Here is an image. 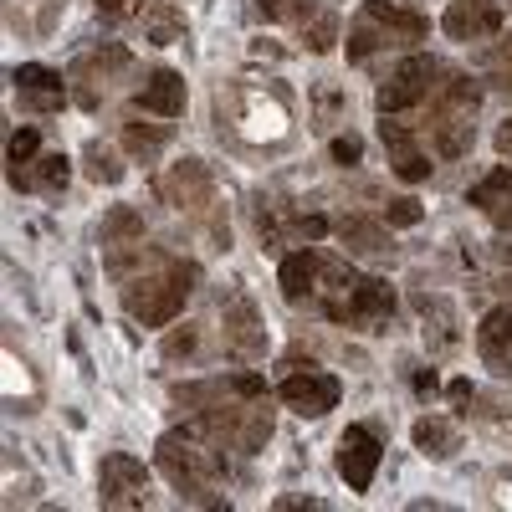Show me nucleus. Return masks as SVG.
Segmentation results:
<instances>
[{
	"label": "nucleus",
	"mask_w": 512,
	"mask_h": 512,
	"mask_svg": "<svg viewBox=\"0 0 512 512\" xmlns=\"http://www.w3.org/2000/svg\"><path fill=\"white\" fill-rule=\"evenodd\" d=\"M128 241H144V216L134 205H113L103 221V246H128Z\"/></svg>",
	"instance_id": "22"
},
{
	"label": "nucleus",
	"mask_w": 512,
	"mask_h": 512,
	"mask_svg": "<svg viewBox=\"0 0 512 512\" xmlns=\"http://www.w3.org/2000/svg\"><path fill=\"white\" fill-rule=\"evenodd\" d=\"M221 318H226V354L236 364H251L267 354V328H262V313L251 308L246 292H226L221 297Z\"/></svg>",
	"instance_id": "8"
},
{
	"label": "nucleus",
	"mask_w": 512,
	"mask_h": 512,
	"mask_svg": "<svg viewBox=\"0 0 512 512\" xmlns=\"http://www.w3.org/2000/svg\"><path fill=\"white\" fill-rule=\"evenodd\" d=\"M333 231H338V241H344V246H354V251H364V256H395V236L384 231L379 221L344 216V221H338Z\"/></svg>",
	"instance_id": "20"
},
{
	"label": "nucleus",
	"mask_w": 512,
	"mask_h": 512,
	"mask_svg": "<svg viewBox=\"0 0 512 512\" xmlns=\"http://www.w3.org/2000/svg\"><path fill=\"white\" fill-rule=\"evenodd\" d=\"M512 190V164H497L492 175H482L472 190H466V205H477V210H492L502 195Z\"/></svg>",
	"instance_id": "23"
},
{
	"label": "nucleus",
	"mask_w": 512,
	"mask_h": 512,
	"mask_svg": "<svg viewBox=\"0 0 512 512\" xmlns=\"http://www.w3.org/2000/svg\"><path fill=\"white\" fill-rule=\"evenodd\" d=\"M154 466L164 472V482L175 487L185 502L195 507H226L221 497V477H226V451L210 446L205 436H195L190 425L185 431H169L154 446Z\"/></svg>",
	"instance_id": "1"
},
{
	"label": "nucleus",
	"mask_w": 512,
	"mask_h": 512,
	"mask_svg": "<svg viewBox=\"0 0 512 512\" xmlns=\"http://www.w3.org/2000/svg\"><path fill=\"white\" fill-rule=\"evenodd\" d=\"M272 507H277V512H292V507H323V502H318V497H277Z\"/></svg>",
	"instance_id": "38"
},
{
	"label": "nucleus",
	"mask_w": 512,
	"mask_h": 512,
	"mask_svg": "<svg viewBox=\"0 0 512 512\" xmlns=\"http://www.w3.org/2000/svg\"><path fill=\"white\" fill-rule=\"evenodd\" d=\"M82 159H88V180H93V185H118V180H123L118 154H108L103 144H88V154H82Z\"/></svg>",
	"instance_id": "26"
},
{
	"label": "nucleus",
	"mask_w": 512,
	"mask_h": 512,
	"mask_svg": "<svg viewBox=\"0 0 512 512\" xmlns=\"http://www.w3.org/2000/svg\"><path fill=\"white\" fill-rule=\"evenodd\" d=\"M487 216H492V226H497V231H512V190H507V195H502V200L487 210Z\"/></svg>",
	"instance_id": "35"
},
{
	"label": "nucleus",
	"mask_w": 512,
	"mask_h": 512,
	"mask_svg": "<svg viewBox=\"0 0 512 512\" xmlns=\"http://www.w3.org/2000/svg\"><path fill=\"white\" fill-rule=\"evenodd\" d=\"M318 272H323V256H318L313 246L282 256V267H277V287H282L287 303H303L308 292H318Z\"/></svg>",
	"instance_id": "17"
},
{
	"label": "nucleus",
	"mask_w": 512,
	"mask_h": 512,
	"mask_svg": "<svg viewBox=\"0 0 512 512\" xmlns=\"http://www.w3.org/2000/svg\"><path fill=\"white\" fill-rule=\"evenodd\" d=\"M477 354L492 374H512V303L492 308L477 323Z\"/></svg>",
	"instance_id": "16"
},
{
	"label": "nucleus",
	"mask_w": 512,
	"mask_h": 512,
	"mask_svg": "<svg viewBox=\"0 0 512 512\" xmlns=\"http://www.w3.org/2000/svg\"><path fill=\"white\" fill-rule=\"evenodd\" d=\"M292 231H297V236H308V241H318V236H328V221H323V216H297Z\"/></svg>",
	"instance_id": "34"
},
{
	"label": "nucleus",
	"mask_w": 512,
	"mask_h": 512,
	"mask_svg": "<svg viewBox=\"0 0 512 512\" xmlns=\"http://www.w3.org/2000/svg\"><path fill=\"white\" fill-rule=\"evenodd\" d=\"M431 36V21L410 6H395V0H364L354 26H349V62H369L374 52H410Z\"/></svg>",
	"instance_id": "3"
},
{
	"label": "nucleus",
	"mask_w": 512,
	"mask_h": 512,
	"mask_svg": "<svg viewBox=\"0 0 512 512\" xmlns=\"http://www.w3.org/2000/svg\"><path fill=\"white\" fill-rule=\"evenodd\" d=\"M328 154H333V164H359V159H364V139H359V134H338V139L328 144Z\"/></svg>",
	"instance_id": "32"
},
{
	"label": "nucleus",
	"mask_w": 512,
	"mask_h": 512,
	"mask_svg": "<svg viewBox=\"0 0 512 512\" xmlns=\"http://www.w3.org/2000/svg\"><path fill=\"white\" fill-rule=\"evenodd\" d=\"M256 11L277 26H303L318 16V0H256Z\"/></svg>",
	"instance_id": "24"
},
{
	"label": "nucleus",
	"mask_w": 512,
	"mask_h": 512,
	"mask_svg": "<svg viewBox=\"0 0 512 512\" xmlns=\"http://www.w3.org/2000/svg\"><path fill=\"white\" fill-rule=\"evenodd\" d=\"M185 103H190V88H185V77L169 72V67L149 72V82L134 93V108L139 113H154V118H180Z\"/></svg>",
	"instance_id": "14"
},
{
	"label": "nucleus",
	"mask_w": 512,
	"mask_h": 512,
	"mask_svg": "<svg viewBox=\"0 0 512 512\" xmlns=\"http://www.w3.org/2000/svg\"><path fill=\"white\" fill-rule=\"evenodd\" d=\"M420 200H410V195H400V200H390L384 205V226H420Z\"/></svg>",
	"instance_id": "31"
},
{
	"label": "nucleus",
	"mask_w": 512,
	"mask_h": 512,
	"mask_svg": "<svg viewBox=\"0 0 512 512\" xmlns=\"http://www.w3.org/2000/svg\"><path fill=\"white\" fill-rule=\"evenodd\" d=\"M446 72H441V62L436 57H425V52H410L390 77H384L379 82V113H405V108H425V98H431L436 93V82H441Z\"/></svg>",
	"instance_id": "6"
},
{
	"label": "nucleus",
	"mask_w": 512,
	"mask_h": 512,
	"mask_svg": "<svg viewBox=\"0 0 512 512\" xmlns=\"http://www.w3.org/2000/svg\"><path fill=\"white\" fill-rule=\"evenodd\" d=\"M200 282V267L185 256H154L149 267H139L134 277H123V313L144 323V328H164L175 323L190 303V292Z\"/></svg>",
	"instance_id": "2"
},
{
	"label": "nucleus",
	"mask_w": 512,
	"mask_h": 512,
	"mask_svg": "<svg viewBox=\"0 0 512 512\" xmlns=\"http://www.w3.org/2000/svg\"><path fill=\"white\" fill-rule=\"evenodd\" d=\"M487 72H492V82L512 98V36H502L497 47H492V62H487Z\"/></svg>",
	"instance_id": "30"
},
{
	"label": "nucleus",
	"mask_w": 512,
	"mask_h": 512,
	"mask_svg": "<svg viewBox=\"0 0 512 512\" xmlns=\"http://www.w3.org/2000/svg\"><path fill=\"white\" fill-rule=\"evenodd\" d=\"M492 144H497V154H502V159H512V118L497 128V139H492Z\"/></svg>",
	"instance_id": "37"
},
{
	"label": "nucleus",
	"mask_w": 512,
	"mask_h": 512,
	"mask_svg": "<svg viewBox=\"0 0 512 512\" xmlns=\"http://www.w3.org/2000/svg\"><path fill=\"white\" fill-rule=\"evenodd\" d=\"M67 180H72V159H67V154H41V159H31V169H26V164L11 169V185H16V190H47V195H62Z\"/></svg>",
	"instance_id": "18"
},
{
	"label": "nucleus",
	"mask_w": 512,
	"mask_h": 512,
	"mask_svg": "<svg viewBox=\"0 0 512 512\" xmlns=\"http://www.w3.org/2000/svg\"><path fill=\"white\" fill-rule=\"evenodd\" d=\"M441 31L451 41H492L502 36V0H451Z\"/></svg>",
	"instance_id": "13"
},
{
	"label": "nucleus",
	"mask_w": 512,
	"mask_h": 512,
	"mask_svg": "<svg viewBox=\"0 0 512 512\" xmlns=\"http://www.w3.org/2000/svg\"><path fill=\"white\" fill-rule=\"evenodd\" d=\"M451 405H456V415H466V405H472V379H451Z\"/></svg>",
	"instance_id": "36"
},
{
	"label": "nucleus",
	"mask_w": 512,
	"mask_h": 512,
	"mask_svg": "<svg viewBox=\"0 0 512 512\" xmlns=\"http://www.w3.org/2000/svg\"><path fill=\"white\" fill-rule=\"evenodd\" d=\"M379 139H384V154H390V169L405 180V185H425L431 180V154L420 149V139H415V128L410 123H400L395 113H384V123H379Z\"/></svg>",
	"instance_id": "9"
},
{
	"label": "nucleus",
	"mask_w": 512,
	"mask_h": 512,
	"mask_svg": "<svg viewBox=\"0 0 512 512\" xmlns=\"http://www.w3.org/2000/svg\"><path fill=\"white\" fill-rule=\"evenodd\" d=\"M36 154H41V128H31V123H26V128H16V134H11V144H6V159H11V169H16V164H31Z\"/></svg>",
	"instance_id": "27"
},
{
	"label": "nucleus",
	"mask_w": 512,
	"mask_h": 512,
	"mask_svg": "<svg viewBox=\"0 0 512 512\" xmlns=\"http://www.w3.org/2000/svg\"><path fill=\"white\" fill-rule=\"evenodd\" d=\"M323 313L333 323L359 328V333H384V328H390V318H395V287L384 282V277H359L344 297H328Z\"/></svg>",
	"instance_id": "4"
},
{
	"label": "nucleus",
	"mask_w": 512,
	"mask_h": 512,
	"mask_svg": "<svg viewBox=\"0 0 512 512\" xmlns=\"http://www.w3.org/2000/svg\"><path fill=\"white\" fill-rule=\"evenodd\" d=\"M277 400L292 410V415H303V420H323L328 410H338V400H344V384H338L328 369H318V364H287V374H282V384H277Z\"/></svg>",
	"instance_id": "5"
},
{
	"label": "nucleus",
	"mask_w": 512,
	"mask_h": 512,
	"mask_svg": "<svg viewBox=\"0 0 512 512\" xmlns=\"http://www.w3.org/2000/svg\"><path fill=\"white\" fill-rule=\"evenodd\" d=\"M379 436L369 425H349L344 436H338V477L349 482V492H369L374 487V472H379Z\"/></svg>",
	"instance_id": "10"
},
{
	"label": "nucleus",
	"mask_w": 512,
	"mask_h": 512,
	"mask_svg": "<svg viewBox=\"0 0 512 512\" xmlns=\"http://www.w3.org/2000/svg\"><path fill=\"white\" fill-rule=\"evenodd\" d=\"M98 502L113 507V512H128V507H149L154 492H149V466L128 451H108L103 466H98Z\"/></svg>",
	"instance_id": "7"
},
{
	"label": "nucleus",
	"mask_w": 512,
	"mask_h": 512,
	"mask_svg": "<svg viewBox=\"0 0 512 512\" xmlns=\"http://www.w3.org/2000/svg\"><path fill=\"white\" fill-rule=\"evenodd\" d=\"M297 41H303L308 52H333V41H338V16L318 11L313 21H303V26H297Z\"/></svg>",
	"instance_id": "25"
},
{
	"label": "nucleus",
	"mask_w": 512,
	"mask_h": 512,
	"mask_svg": "<svg viewBox=\"0 0 512 512\" xmlns=\"http://www.w3.org/2000/svg\"><path fill=\"white\" fill-rule=\"evenodd\" d=\"M415 308H420V338H425V349H431V359H451L461 354V313L451 297H436V292H420L415 297Z\"/></svg>",
	"instance_id": "11"
},
{
	"label": "nucleus",
	"mask_w": 512,
	"mask_h": 512,
	"mask_svg": "<svg viewBox=\"0 0 512 512\" xmlns=\"http://www.w3.org/2000/svg\"><path fill=\"white\" fill-rule=\"evenodd\" d=\"M195 349H200V328H195V323L169 328V338H164V359H190Z\"/></svg>",
	"instance_id": "29"
},
{
	"label": "nucleus",
	"mask_w": 512,
	"mask_h": 512,
	"mask_svg": "<svg viewBox=\"0 0 512 512\" xmlns=\"http://www.w3.org/2000/svg\"><path fill=\"white\" fill-rule=\"evenodd\" d=\"M93 6H98V21H108V26L149 16V0H93Z\"/></svg>",
	"instance_id": "28"
},
{
	"label": "nucleus",
	"mask_w": 512,
	"mask_h": 512,
	"mask_svg": "<svg viewBox=\"0 0 512 512\" xmlns=\"http://www.w3.org/2000/svg\"><path fill=\"white\" fill-rule=\"evenodd\" d=\"M169 139H175V123H123V149L134 159H154Z\"/></svg>",
	"instance_id": "21"
},
{
	"label": "nucleus",
	"mask_w": 512,
	"mask_h": 512,
	"mask_svg": "<svg viewBox=\"0 0 512 512\" xmlns=\"http://www.w3.org/2000/svg\"><path fill=\"white\" fill-rule=\"evenodd\" d=\"M11 82H16V93H21L36 113H57V108L67 103V82H62V72L41 67V62H21V67L11 72Z\"/></svg>",
	"instance_id": "15"
},
{
	"label": "nucleus",
	"mask_w": 512,
	"mask_h": 512,
	"mask_svg": "<svg viewBox=\"0 0 512 512\" xmlns=\"http://www.w3.org/2000/svg\"><path fill=\"white\" fill-rule=\"evenodd\" d=\"M159 195L175 205V210H190V216H200V210L216 205V180H210V169H205L200 159H180V164L159 180Z\"/></svg>",
	"instance_id": "12"
},
{
	"label": "nucleus",
	"mask_w": 512,
	"mask_h": 512,
	"mask_svg": "<svg viewBox=\"0 0 512 512\" xmlns=\"http://www.w3.org/2000/svg\"><path fill=\"white\" fill-rule=\"evenodd\" d=\"M415 400H436L441 395V379H436V369H415Z\"/></svg>",
	"instance_id": "33"
},
{
	"label": "nucleus",
	"mask_w": 512,
	"mask_h": 512,
	"mask_svg": "<svg viewBox=\"0 0 512 512\" xmlns=\"http://www.w3.org/2000/svg\"><path fill=\"white\" fill-rule=\"evenodd\" d=\"M410 441H415V451H420V456H431V461H451V456L461 451V431H456L451 420H441V415L415 420Z\"/></svg>",
	"instance_id": "19"
}]
</instances>
